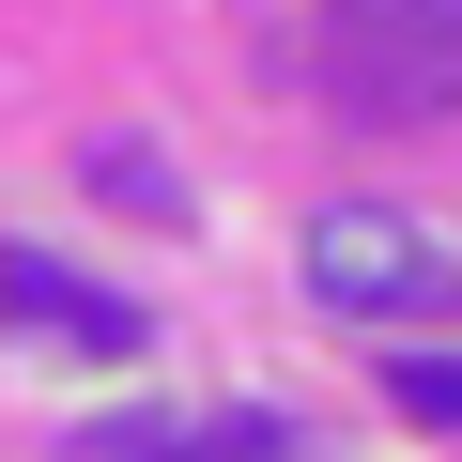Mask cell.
<instances>
[{"mask_svg":"<svg viewBox=\"0 0 462 462\" xmlns=\"http://www.w3.org/2000/svg\"><path fill=\"white\" fill-rule=\"evenodd\" d=\"M293 263H309V293L355 309V324H462V247L416 231V216H385V200H324Z\"/></svg>","mask_w":462,"mask_h":462,"instance_id":"7a4b0ae2","label":"cell"},{"mask_svg":"<svg viewBox=\"0 0 462 462\" xmlns=\"http://www.w3.org/2000/svg\"><path fill=\"white\" fill-rule=\"evenodd\" d=\"M78 185H93V200H124V216H154V231L185 216V185H170V154H154V139H93V154H78Z\"/></svg>","mask_w":462,"mask_h":462,"instance_id":"277c9868","label":"cell"},{"mask_svg":"<svg viewBox=\"0 0 462 462\" xmlns=\"http://www.w3.org/2000/svg\"><path fill=\"white\" fill-rule=\"evenodd\" d=\"M0 324L47 339V355H93V370H124V355L154 339V309H139V293L78 278V263H47V247H0Z\"/></svg>","mask_w":462,"mask_h":462,"instance_id":"3957f363","label":"cell"},{"mask_svg":"<svg viewBox=\"0 0 462 462\" xmlns=\"http://www.w3.org/2000/svg\"><path fill=\"white\" fill-rule=\"evenodd\" d=\"M324 93L355 124H447L462 108V0H324Z\"/></svg>","mask_w":462,"mask_h":462,"instance_id":"6da1fadb","label":"cell"},{"mask_svg":"<svg viewBox=\"0 0 462 462\" xmlns=\"http://www.w3.org/2000/svg\"><path fill=\"white\" fill-rule=\"evenodd\" d=\"M385 401H401L416 431H462V355H401V370H385Z\"/></svg>","mask_w":462,"mask_h":462,"instance_id":"5b68a950","label":"cell"}]
</instances>
